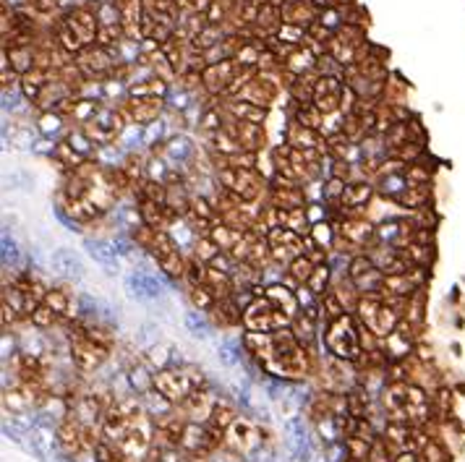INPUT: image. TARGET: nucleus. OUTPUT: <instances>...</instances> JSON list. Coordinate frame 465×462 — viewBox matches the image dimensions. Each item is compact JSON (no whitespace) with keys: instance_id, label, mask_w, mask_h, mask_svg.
<instances>
[{"instance_id":"nucleus-1","label":"nucleus","mask_w":465,"mask_h":462,"mask_svg":"<svg viewBox=\"0 0 465 462\" xmlns=\"http://www.w3.org/2000/svg\"><path fill=\"white\" fill-rule=\"evenodd\" d=\"M191 376H183V374H176V371H159L155 376V389H157L168 403H178L183 400L188 392H191Z\"/></svg>"},{"instance_id":"nucleus-2","label":"nucleus","mask_w":465,"mask_h":462,"mask_svg":"<svg viewBox=\"0 0 465 462\" xmlns=\"http://www.w3.org/2000/svg\"><path fill=\"white\" fill-rule=\"evenodd\" d=\"M230 439L236 444L241 452H251V449H257L259 442H257V428L251 426L248 421H236L230 426Z\"/></svg>"},{"instance_id":"nucleus-3","label":"nucleus","mask_w":465,"mask_h":462,"mask_svg":"<svg viewBox=\"0 0 465 462\" xmlns=\"http://www.w3.org/2000/svg\"><path fill=\"white\" fill-rule=\"evenodd\" d=\"M52 266L58 269L60 275H66V277H79L81 272H84V266H81L79 259L71 254V251H66V248L52 254Z\"/></svg>"},{"instance_id":"nucleus-4","label":"nucleus","mask_w":465,"mask_h":462,"mask_svg":"<svg viewBox=\"0 0 465 462\" xmlns=\"http://www.w3.org/2000/svg\"><path fill=\"white\" fill-rule=\"evenodd\" d=\"M209 418H212V426H215V431H222V428H228V426H233V407H230L228 403H217L212 405V410H209Z\"/></svg>"},{"instance_id":"nucleus-5","label":"nucleus","mask_w":465,"mask_h":462,"mask_svg":"<svg viewBox=\"0 0 465 462\" xmlns=\"http://www.w3.org/2000/svg\"><path fill=\"white\" fill-rule=\"evenodd\" d=\"M94 460L97 462H113L115 460V452H113L105 442H99V444H94Z\"/></svg>"},{"instance_id":"nucleus-6","label":"nucleus","mask_w":465,"mask_h":462,"mask_svg":"<svg viewBox=\"0 0 465 462\" xmlns=\"http://www.w3.org/2000/svg\"><path fill=\"white\" fill-rule=\"evenodd\" d=\"M50 322H52V316H50V311L42 305V308H37V314H34V324H40V326H48Z\"/></svg>"},{"instance_id":"nucleus-7","label":"nucleus","mask_w":465,"mask_h":462,"mask_svg":"<svg viewBox=\"0 0 465 462\" xmlns=\"http://www.w3.org/2000/svg\"><path fill=\"white\" fill-rule=\"evenodd\" d=\"M220 358H222V363H228V366L236 363V355H233V347H230V345H222V347H220Z\"/></svg>"},{"instance_id":"nucleus-8","label":"nucleus","mask_w":465,"mask_h":462,"mask_svg":"<svg viewBox=\"0 0 465 462\" xmlns=\"http://www.w3.org/2000/svg\"><path fill=\"white\" fill-rule=\"evenodd\" d=\"M345 462H361V460H358V457H350V460H345Z\"/></svg>"}]
</instances>
